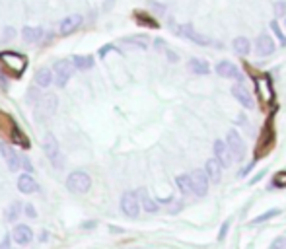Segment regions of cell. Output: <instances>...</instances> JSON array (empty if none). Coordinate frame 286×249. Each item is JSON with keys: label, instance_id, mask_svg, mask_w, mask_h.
I'll use <instances>...</instances> for the list:
<instances>
[{"label": "cell", "instance_id": "9c48e42d", "mask_svg": "<svg viewBox=\"0 0 286 249\" xmlns=\"http://www.w3.org/2000/svg\"><path fill=\"white\" fill-rule=\"evenodd\" d=\"M43 152H45V156L49 158V162H51L55 168H59V166H61V162H59V158H61L59 140L55 139V135H53V133H47V135H45V140H43Z\"/></svg>", "mask_w": 286, "mask_h": 249}, {"label": "cell", "instance_id": "f1b7e54d", "mask_svg": "<svg viewBox=\"0 0 286 249\" xmlns=\"http://www.w3.org/2000/svg\"><path fill=\"white\" fill-rule=\"evenodd\" d=\"M138 195H140V204H142V208H144L146 212H156L158 210V202L148 197V191L146 189H140Z\"/></svg>", "mask_w": 286, "mask_h": 249}, {"label": "cell", "instance_id": "6da1fadb", "mask_svg": "<svg viewBox=\"0 0 286 249\" xmlns=\"http://www.w3.org/2000/svg\"><path fill=\"white\" fill-rule=\"evenodd\" d=\"M0 137L10 139L12 144H18L22 148H28V150L32 148L30 139L22 133V129L18 127V123L10 115H6V113H0Z\"/></svg>", "mask_w": 286, "mask_h": 249}, {"label": "cell", "instance_id": "1f68e13d", "mask_svg": "<svg viewBox=\"0 0 286 249\" xmlns=\"http://www.w3.org/2000/svg\"><path fill=\"white\" fill-rule=\"evenodd\" d=\"M270 189H286V170L274 173V177L270 179Z\"/></svg>", "mask_w": 286, "mask_h": 249}, {"label": "cell", "instance_id": "4dcf8cb0", "mask_svg": "<svg viewBox=\"0 0 286 249\" xmlns=\"http://www.w3.org/2000/svg\"><path fill=\"white\" fill-rule=\"evenodd\" d=\"M269 28L272 30V35L278 39V45L280 47H286V35H284V31L280 30V26H278V22L276 20H270V24H269Z\"/></svg>", "mask_w": 286, "mask_h": 249}, {"label": "cell", "instance_id": "44dd1931", "mask_svg": "<svg viewBox=\"0 0 286 249\" xmlns=\"http://www.w3.org/2000/svg\"><path fill=\"white\" fill-rule=\"evenodd\" d=\"M222 164H220V160L214 156V158H210V160H207V164H205V171H207V175H208V179L212 181V183H218L220 181V173H222Z\"/></svg>", "mask_w": 286, "mask_h": 249}, {"label": "cell", "instance_id": "681fc988", "mask_svg": "<svg viewBox=\"0 0 286 249\" xmlns=\"http://www.w3.org/2000/svg\"><path fill=\"white\" fill-rule=\"evenodd\" d=\"M109 230H111V232H113V233H123V230H121V228H115V226H111V228H109Z\"/></svg>", "mask_w": 286, "mask_h": 249}, {"label": "cell", "instance_id": "30bf717a", "mask_svg": "<svg viewBox=\"0 0 286 249\" xmlns=\"http://www.w3.org/2000/svg\"><path fill=\"white\" fill-rule=\"evenodd\" d=\"M0 154H2V158L6 160L8 170H10L12 173L20 170V166H22V156L14 150L12 144H8V142H0Z\"/></svg>", "mask_w": 286, "mask_h": 249}, {"label": "cell", "instance_id": "484cf974", "mask_svg": "<svg viewBox=\"0 0 286 249\" xmlns=\"http://www.w3.org/2000/svg\"><path fill=\"white\" fill-rule=\"evenodd\" d=\"M53 72H51V68H47V66H43V68H39L37 72H35V84L39 86V88H49L51 84H53Z\"/></svg>", "mask_w": 286, "mask_h": 249}, {"label": "cell", "instance_id": "ffe728a7", "mask_svg": "<svg viewBox=\"0 0 286 249\" xmlns=\"http://www.w3.org/2000/svg\"><path fill=\"white\" fill-rule=\"evenodd\" d=\"M12 237H14L16 243H20V245H28V243L33 239V232H32V228H30L28 224H20V226L14 228Z\"/></svg>", "mask_w": 286, "mask_h": 249}, {"label": "cell", "instance_id": "74e56055", "mask_svg": "<svg viewBox=\"0 0 286 249\" xmlns=\"http://www.w3.org/2000/svg\"><path fill=\"white\" fill-rule=\"evenodd\" d=\"M41 97H43V95H39L35 88H32V90L28 92V101H30V103H33V101H37V99H41Z\"/></svg>", "mask_w": 286, "mask_h": 249}, {"label": "cell", "instance_id": "60d3db41", "mask_svg": "<svg viewBox=\"0 0 286 249\" xmlns=\"http://www.w3.org/2000/svg\"><path fill=\"white\" fill-rule=\"evenodd\" d=\"M113 49H115V47H113V45H111V43H109V45H103V47H101V49H99V53H97V55H99V57H101V59H105V55H107V53H111V51H113Z\"/></svg>", "mask_w": 286, "mask_h": 249}, {"label": "cell", "instance_id": "d6a6232c", "mask_svg": "<svg viewBox=\"0 0 286 249\" xmlns=\"http://www.w3.org/2000/svg\"><path fill=\"white\" fill-rule=\"evenodd\" d=\"M278 214H280V210H278V208H270L269 212H263L261 216L253 218V220L249 222V226H257V224H261V222H267V220H270V218H274V216H278Z\"/></svg>", "mask_w": 286, "mask_h": 249}, {"label": "cell", "instance_id": "ac0fdd59", "mask_svg": "<svg viewBox=\"0 0 286 249\" xmlns=\"http://www.w3.org/2000/svg\"><path fill=\"white\" fill-rule=\"evenodd\" d=\"M132 18H134V22H136L140 28H146V30H158V28H160V22H158L152 14H148V12L134 10V12H132Z\"/></svg>", "mask_w": 286, "mask_h": 249}, {"label": "cell", "instance_id": "5b68a950", "mask_svg": "<svg viewBox=\"0 0 286 249\" xmlns=\"http://www.w3.org/2000/svg\"><path fill=\"white\" fill-rule=\"evenodd\" d=\"M74 74V64L72 61H66V59H61L55 62V82L59 88H64L68 84V80L72 78Z\"/></svg>", "mask_w": 286, "mask_h": 249}, {"label": "cell", "instance_id": "f907efd6", "mask_svg": "<svg viewBox=\"0 0 286 249\" xmlns=\"http://www.w3.org/2000/svg\"><path fill=\"white\" fill-rule=\"evenodd\" d=\"M49 239V235H47V232H43L41 235H39V241H47Z\"/></svg>", "mask_w": 286, "mask_h": 249}, {"label": "cell", "instance_id": "cb8c5ba5", "mask_svg": "<svg viewBox=\"0 0 286 249\" xmlns=\"http://www.w3.org/2000/svg\"><path fill=\"white\" fill-rule=\"evenodd\" d=\"M232 49H234L236 55H239V57H247V55L251 53V41H249L247 37L239 35V37H236V39L232 41Z\"/></svg>", "mask_w": 286, "mask_h": 249}, {"label": "cell", "instance_id": "8d00e7d4", "mask_svg": "<svg viewBox=\"0 0 286 249\" xmlns=\"http://www.w3.org/2000/svg\"><path fill=\"white\" fill-rule=\"evenodd\" d=\"M14 37H16V30H14V28H10V26H8V28H4V33H2V41H6V43H8V41H12Z\"/></svg>", "mask_w": 286, "mask_h": 249}, {"label": "cell", "instance_id": "2e32d148", "mask_svg": "<svg viewBox=\"0 0 286 249\" xmlns=\"http://www.w3.org/2000/svg\"><path fill=\"white\" fill-rule=\"evenodd\" d=\"M82 22H84V18H82L80 14H72V16L63 18L61 24H59V31H61V35H70V33H74V31L82 26Z\"/></svg>", "mask_w": 286, "mask_h": 249}, {"label": "cell", "instance_id": "ee69618b", "mask_svg": "<svg viewBox=\"0 0 286 249\" xmlns=\"http://www.w3.org/2000/svg\"><path fill=\"white\" fill-rule=\"evenodd\" d=\"M152 8H154L156 12H160V14H166V6H164V4H158V2H154V0H152Z\"/></svg>", "mask_w": 286, "mask_h": 249}, {"label": "cell", "instance_id": "b9f144b4", "mask_svg": "<svg viewBox=\"0 0 286 249\" xmlns=\"http://www.w3.org/2000/svg\"><path fill=\"white\" fill-rule=\"evenodd\" d=\"M22 166H24V170H26L28 173H32V171H33V164L30 162V158H28V156H26V158H22Z\"/></svg>", "mask_w": 286, "mask_h": 249}, {"label": "cell", "instance_id": "ab89813d", "mask_svg": "<svg viewBox=\"0 0 286 249\" xmlns=\"http://www.w3.org/2000/svg\"><path fill=\"white\" fill-rule=\"evenodd\" d=\"M228 230H230V220H226V222L222 224V228H220V233H218V239H220V241L228 235Z\"/></svg>", "mask_w": 286, "mask_h": 249}, {"label": "cell", "instance_id": "52a82bcc", "mask_svg": "<svg viewBox=\"0 0 286 249\" xmlns=\"http://www.w3.org/2000/svg\"><path fill=\"white\" fill-rule=\"evenodd\" d=\"M272 144H274V131H272V127L267 123V127L263 129V133H261V137H259V144H257V152H255V162L259 160V158H263V156H267L269 152H270V148H272Z\"/></svg>", "mask_w": 286, "mask_h": 249}, {"label": "cell", "instance_id": "3957f363", "mask_svg": "<svg viewBox=\"0 0 286 249\" xmlns=\"http://www.w3.org/2000/svg\"><path fill=\"white\" fill-rule=\"evenodd\" d=\"M175 33H177L179 37H185V39H189V41H193V43L201 45V47H208V45H216L218 49L222 47L220 43L212 41L210 37H207V35H203V33L195 31L193 24H181V26H175Z\"/></svg>", "mask_w": 286, "mask_h": 249}, {"label": "cell", "instance_id": "d6986e66", "mask_svg": "<svg viewBox=\"0 0 286 249\" xmlns=\"http://www.w3.org/2000/svg\"><path fill=\"white\" fill-rule=\"evenodd\" d=\"M214 156L220 160V164L224 166V168H228L230 164H232V152H230V148H228V144L224 142V140H214Z\"/></svg>", "mask_w": 286, "mask_h": 249}, {"label": "cell", "instance_id": "603a6c76", "mask_svg": "<svg viewBox=\"0 0 286 249\" xmlns=\"http://www.w3.org/2000/svg\"><path fill=\"white\" fill-rule=\"evenodd\" d=\"M187 68H189L193 74H197V76H207V74L210 72V64H208L205 59H199V57L189 59Z\"/></svg>", "mask_w": 286, "mask_h": 249}, {"label": "cell", "instance_id": "83f0119b", "mask_svg": "<svg viewBox=\"0 0 286 249\" xmlns=\"http://www.w3.org/2000/svg\"><path fill=\"white\" fill-rule=\"evenodd\" d=\"M175 183L179 187V191L183 195H191L193 193V181H191V173H181L175 177Z\"/></svg>", "mask_w": 286, "mask_h": 249}, {"label": "cell", "instance_id": "e0dca14e", "mask_svg": "<svg viewBox=\"0 0 286 249\" xmlns=\"http://www.w3.org/2000/svg\"><path fill=\"white\" fill-rule=\"evenodd\" d=\"M232 95H234L245 109H251V107H253V95L249 93V90H247L241 82H238V84L232 86Z\"/></svg>", "mask_w": 286, "mask_h": 249}, {"label": "cell", "instance_id": "e575fe53", "mask_svg": "<svg viewBox=\"0 0 286 249\" xmlns=\"http://www.w3.org/2000/svg\"><path fill=\"white\" fill-rule=\"evenodd\" d=\"M274 16L276 18H286V0H276L274 2Z\"/></svg>", "mask_w": 286, "mask_h": 249}, {"label": "cell", "instance_id": "836d02e7", "mask_svg": "<svg viewBox=\"0 0 286 249\" xmlns=\"http://www.w3.org/2000/svg\"><path fill=\"white\" fill-rule=\"evenodd\" d=\"M20 210H22V204H20V202H12V204L6 208V212H4V218H6L8 222H12V220H18V216H20Z\"/></svg>", "mask_w": 286, "mask_h": 249}, {"label": "cell", "instance_id": "f546056e", "mask_svg": "<svg viewBox=\"0 0 286 249\" xmlns=\"http://www.w3.org/2000/svg\"><path fill=\"white\" fill-rule=\"evenodd\" d=\"M125 43H130L138 49H148V43H150V37L144 35V33H140V35H130V37H125L123 39Z\"/></svg>", "mask_w": 286, "mask_h": 249}, {"label": "cell", "instance_id": "c3c4849f", "mask_svg": "<svg viewBox=\"0 0 286 249\" xmlns=\"http://www.w3.org/2000/svg\"><path fill=\"white\" fill-rule=\"evenodd\" d=\"M0 84H2V88L6 90V76H4L2 72H0Z\"/></svg>", "mask_w": 286, "mask_h": 249}, {"label": "cell", "instance_id": "7bdbcfd3", "mask_svg": "<svg viewBox=\"0 0 286 249\" xmlns=\"http://www.w3.org/2000/svg\"><path fill=\"white\" fill-rule=\"evenodd\" d=\"M166 55H168L170 62H177V61H179V55H177V53H174L172 49H166Z\"/></svg>", "mask_w": 286, "mask_h": 249}, {"label": "cell", "instance_id": "d4e9b609", "mask_svg": "<svg viewBox=\"0 0 286 249\" xmlns=\"http://www.w3.org/2000/svg\"><path fill=\"white\" fill-rule=\"evenodd\" d=\"M43 35H45L43 28H30V26H26L22 30V37H24L26 43H37V41H41Z\"/></svg>", "mask_w": 286, "mask_h": 249}, {"label": "cell", "instance_id": "ba28073f", "mask_svg": "<svg viewBox=\"0 0 286 249\" xmlns=\"http://www.w3.org/2000/svg\"><path fill=\"white\" fill-rule=\"evenodd\" d=\"M121 210L128 218H136L138 216V212H140V201H138V195L134 191L123 193V197H121Z\"/></svg>", "mask_w": 286, "mask_h": 249}, {"label": "cell", "instance_id": "f35d334b", "mask_svg": "<svg viewBox=\"0 0 286 249\" xmlns=\"http://www.w3.org/2000/svg\"><path fill=\"white\" fill-rule=\"evenodd\" d=\"M24 210H26V214H28V218H37V210H35V206H33L32 202H28Z\"/></svg>", "mask_w": 286, "mask_h": 249}, {"label": "cell", "instance_id": "d590c367", "mask_svg": "<svg viewBox=\"0 0 286 249\" xmlns=\"http://www.w3.org/2000/svg\"><path fill=\"white\" fill-rule=\"evenodd\" d=\"M269 249H286V235H278L270 245Z\"/></svg>", "mask_w": 286, "mask_h": 249}, {"label": "cell", "instance_id": "f6af8a7d", "mask_svg": "<svg viewBox=\"0 0 286 249\" xmlns=\"http://www.w3.org/2000/svg\"><path fill=\"white\" fill-rule=\"evenodd\" d=\"M154 45H156V49H158V51H160V49H164V51L168 49V47H166V41H164V39H160V37H158V39H154Z\"/></svg>", "mask_w": 286, "mask_h": 249}, {"label": "cell", "instance_id": "9a60e30c", "mask_svg": "<svg viewBox=\"0 0 286 249\" xmlns=\"http://www.w3.org/2000/svg\"><path fill=\"white\" fill-rule=\"evenodd\" d=\"M255 86H257V93H259L261 101H263L265 105H267V103H272V99H274V90H272L270 78H269V76L255 78Z\"/></svg>", "mask_w": 286, "mask_h": 249}, {"label": "cell", "instance_id": "5bb4252c", "mask_svg": "<svg viewBox=\"0 0 286 249\" xmlns=\"http://www.w3.org/2000/svg\"><path fill=\"white\" fill-rule=\"evenodd\" d=\"M191 181H193V195L205 197L208 193V175H207L205 170L191 171Z\"/></svg>", "mask_w": 286, "mask_h": 249}, {"label": "cell", "instance_id": "277c9868", "mask_svg": "<svg viewBox=\"0 0 286 249\" xmlns=\"http://www.w3.org/2000/svg\"><path fill=\"white\" fill-rule=\"evenodd\" d=\"M66 187L72 191V193H88L90 187H92V179L86 171H72L66 179Z\"/></svg>", "mask_w": 286, "mask_h": 249}, {"label": "cell", "instance_id": "f5cc1de1", "mask_svg": "<svg viewBox=\"0 0 286 249\" xmlns=\"http://www.w3.org/2000/svg\"><path fill=\"white\" fill-rule=\"evenodd\" d=\"M284 26H286V18H284Z\"/></svg>", "mask_w": 286, "mask_h": 249}, {"label": "cell", "instance_id": "4316f807", "mask_svg": "<svg viewBox=\"0 0 286 249\" xmlns=\"http://www.w3.org/2000/svg\"><path fill=\"white\" fill-rule=\"evenodd\" d=\"M72 64L78 70H90L94 66V57L92 55H74L72 57Z\"/></svg>", "mask_w": 286, "mask_h": 249}, {"label": "cell", "instance_id": "4fadbf2b", "mask_svg": "<svg viewBox=\"0 0 286 249\" xmlns=\"http://www.w3.org/2000/svg\"><path fill=\"white\" fill-rule=\"evenodd\" d=\"M214 70H216V74H218L220 78H230V80H238V82L243 80L239 68H238L234 62H230V61H220V62H216Z\"/></svg>", "mask_w": 286, "mask_h": 249}, {"label": "cell", "instance_id": "8fae6325", "mask_svg": "<svg viewBox=\"0 0 286 249\" xmlns=\"http://www.w3.org/2000/svg\"><path fill=\"white\" fill-rule=\"evenodd\" d=\"M276 51V43L269 33H261L255 39V55L257 57H270Z\"/></svg>", "mask_w": 286, "mask_h": 249}, {"label": "cell", "instance_id": "8992f818", "mask_svg": "<svg viewBox=\"0 0 286 249\" xmlns=\"http://www.w3.org/2000/svg\"><path fill=\"white\" fill-rule=\"evenodd\" d=\"M57 107H59V97H57L55 93H47V95H43V97L39 99L35 117H37V119H49V117L55 115Z\"/></svg>", "mask_w": 286, "mask_h": 249}, {"label": "cell", "instance_id": "7402d4cb", "mask_svg": "<svg viewBox=\"0 0 286 249\" xmlns=\"http://www.w3.org/2000/svg\"><path fill=\"white\" fill-rule=\"evenodd\" d=\"M18 189H20V193H24V195H32V193H35V191L39 189V185H37V181L32 177V173H24V175H20V179H18Z\"/></svg>", "mask_w": 286, "mask_h": 249}, {"label": "cell", "instance_id": "816d5d0a", "mask_svg": "<svg viewBox=\"0 0 286 249\" xmlns=\"http://www.w3.org/2000/svg\"><path fill=\"white\" fill-rule=\"evenodd\" d=\"M111 4H113V0H107V4H105L103 8H105V10H109V8H111Z\"/></svg>", "mask_w": 286, "mask_h": 249}, {"label": "cell", "instance_id": "7dc6e473", "mask_svg": "<svg viewBox=\"0 0 286 249\" xmlns=\"http://www.w3.org/2000/svg\"><path fill=\"white\" fill-rule=\"evenodd\" d=\"M0 249H12L10 247V237H4V241L0 243Z\"/></svg>", "mask_w": 286, "mask_h": 249}, {"label": "cell", "instance_id": "7a4b0ae2", "mask_svg": "<svg viewBox=\"0 0 286 249\" xmlns=\"http://www.w3.org/2000/svg\"><path fill=\"white\" fill-rule=\"evenodd\" d=\"M0 62L14 78H20L28 68V57L16 51H2L0 53Z\"/></svg>", "mask_w": 286, "mask_h": 249}, {"label": "cell", "instance_id": "7c38bea8", "mask_svg": "<svg viewBox=\"0 0 286 249\" xmlns=\"http://www.w3.org/2000/svg\"><path fill=\"white\" fill-rule=\"evenodd\" d=\"M226 144H228V148H230V152H232L234 158L241 160V158L245 156V142H243V139L239 137V133H238L236 129H232V131L228 133Z\"/></svg>", "mask_w": 286, "mask_h": 249}, {"label": "cell", "instance_id": "bcb514c9", "mask_svg": "<svg viewBox=\"0 0 286 249\" xmlns=\"http://www.w3.org/2000/svg\"><path fill=\"white\" fill-rule=\"evenodd\" d=\"M95 226H97V222H94V220H92V222H84V224H82V228H84V230H92V228H95Z\"/></svg>", "mask_w": 286, "mask_h": 249}]
</instances>
